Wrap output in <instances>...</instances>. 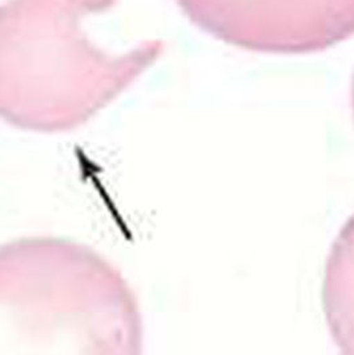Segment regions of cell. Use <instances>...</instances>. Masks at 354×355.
<instances>
[{"label": "cell", "instance_id": "7a4b0ae2", "mask_svg": "<svg viewBox=\"0 0 354 355\" xmlns=\"http://www.w3.org/2000/svg\"><path fill=\"white\" fill-rule=\"evenodd\" d=\"M207 27L245 49L307 52L354 33V0H212Z\"/></svg>", "mask_w": 354, "mask_h": 355}, {"label": "cell", "instance_id": "6da1fadb", "mask_svg": "<svg viewBox=\"0 0 354 355\" xmlns=\"http://www.w3.org/2000/svg\"><path fill=\"white\" fill-rule=\"evenodd\" d=\"M142 317L126 278L85 245H0V355H132Z\"/></svg>", "mask_w": 354, "mask_h": 355}]
</instances>
